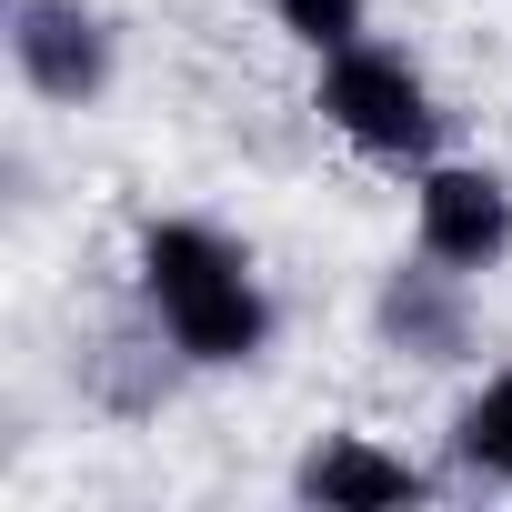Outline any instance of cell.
Returning <instances> with one entry per match:
<instances>
[{
  "instance_id": "obj_5",
  "label": "cell",
  "mask_w": 512,
  "mask_h": 512,
  "mask_svg": "<svg viewBox=\"0 0 512 512\" xmlns=\"http://www.w3.org/2000/svg\"><path fill=\"white\" fill-rule=\"evenodd\" d=\"M372 342L392 352V362H412V372H452V362H472V282L462 272H442V262H392L382 282H372Z\"/></svg>"
},
{
  "instance_id": "obj_3",
  "label": "cell",
  "mask_w": 512,
  "mask_h": 512,
  "mask_svg": "<svg viewBox=\"0 0 512 512\" xmlns=\"http://www.w3.org/2000/svg\"><path fill=\"white\" fill-rule=\"evenodd\" d=\"M0 41H11V81L41 111H101L121 81V31L101 0H11Z\"/></svg>"
},
{
  "instance_id": "obj_8",
  "label": "cell",
  "mask_w": 512,
  "mask_h": 512,
  "mask_svg": "<svg viewBox=\"0 0 512 512\" xmlns=\"http://www.w3.org/2000/svg\"><path fill=\"white\" fill-rule=\"evenodd\" d=\"M272 31H282L292 51H312V61H332V51H352V41H372V0H272Z\"/></svg>"
},
{
  "instance_id": "obj_6",
  "label": "cell",
  "mask_w": 512,
  "mask_h": 512,
  "mask_svg": "<svg viewBox=\"0 0 512 512\" xmlns=\"http://www.w3.org/2000/svg\"><path fill=\"white\" fill-rule=\"evenodd\" d=\"M432 492L442 482L382 432H312L292 462V502H322V512H392V502H432Z\"/></svg>"
},
{
  "instance_id": "obj_2",
  "label": "cell",
  "mask_w": 512,
  "mask_h": 512,
  "mask_svg": "<svg viewBox=\"0 0 512 512\" xmlns=\"http://www.w3.org/2000/svg\"><path fill=\"white\" fill-rule=\"evenodd\" d=\"M312 111H322V131L342 151H362V161H382L402 181L452 151V111H442L432 71L402 41H382V31L352 41V51H332V61H312Z\"/></svg>"
},
{
  "instance_id": "obj_7",
  "label": "cell",
  "mask_w": 512,
  "mask_h": 512,
  "mask_svg": "<svg viewBox=\"0 0 512 512\" xmlns=\"http://www.w3.org/2000/svg\"><path fill=\"white\" fill-rule=\"evenodd\" d=\"M452 472L462 482H502L512 492V372H482L462 402H452Z\"/></svg>"
},
{
  "instance_id": "obj_1",
  "label": "cell",
  "mask_w": 512,
  "mask_h": 512,
  "mask_svg": "<svg viewBox=\"0 0 512 512\" xmlns=\"http://www.w3.org/2000/svg\"><path fill=\"white\" fill-rule=\"evenodd\" d=\"M121 272H131V312L181 352V372H251L282 342V302L251 262V241L201 211H151Z\"/></svg>"
},
{
  "instance_id": "obj_4",
  "label": "cell",
  "mask_w": 512,
  "mask_h": 512,
  "mask_svg": "<svg viewBox=\"0 0 512 512\" xmlns=\"http://www.w3.org/2000/svg\"><path fill=\"white\" fill-rule=\"evenodd\" d=\"M412 251L462 282H492L512 262V181L492 161H462V151L422 161L412 171Z\"/></svg>"
}]
</instances>
